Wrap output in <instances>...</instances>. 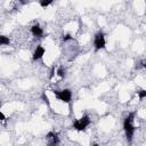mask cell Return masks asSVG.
<instances>
[{
  "instance_id": "cell-15",
  "label": "cell",
  "mask_w": 146,
  "mask_h": 146,
  "mask_svg": "<svg viewBox=\"0 0 146 146\" xmlns=\"http://www.w3.org/2000/svg\"><path fill=\"white\" fill-rule=\"evenodd\" d=\"M92 146H98V145H97V144H95V145H92Z\"/></svg>"
},
{
  "instance_id": "cell-6",
  "label": "cell",
  "mask_w": 146,
  "mask_h": 146,
  "mask_svg": "<svg viewBox=\"0 0 146 146\" xmlns=\"http://www.w3.org/2000/svg\"><path fill=\"white\" fill-rule=\"evenodd\" d=\"M31 33L33 34V36L35 38H41L43 34V30L39 24H34L31 26Z\"/></svg>"
},
{
  "instance_id": "cell-10",
  "label": "cell",
  "mask_w": 146,
  "mask_h": 146,
  "mask_svg": "<svg viewBox=\"0 0 146 146\" xmlns=\"http://www.w3.org/2000/svg\"><path fill=\"white\" fill-rule=\"evenodd\" d=\"M56 74L59 76V78H64L65 76V70L63 67H59L57 71H56Z\"/></svg>"
},
{
  "instance_id": "cell-12",
  "label": "cell",
  "mask_w": 146,
  "mask_h": 146,
  "mask_svg": "<svg viewBox=\"0 0 146 146\" xmlns=\"http://www.w3.org/2000/svg\"><path fill=\"white\" fill-rule=\"evenodd\" d=\"M42 99H43V102H44L47 105L50 104V103H49V98H48V96H47L46 94H42Z\"/></svg>"
},
{
  "instance_id": "cell-1",
  "label": "cell",
  "mask_w": 146,
  "mask_h": 146,
  "mask_svg": "<svg viewBox=\"0 0 146 146\" xmlns=\"http://www.w3.org/2000/svg\"><path fill=\"white\" fill-rule=\"evenodd\" d=\"M133 117H135V113H129L127 115V117L123 121V130L125 133V137L128 139V141L132 140L133 133H135V125H133Z\"/></svg>"
},
{
  "instance_id": "cell-4",
  "label": "cell",
  "mask_w": 146,
  "mask_h": 146,
  "mask_svg": "<svg viewBox=\"0 0 146 146\" xmlns=\"http://www.w3.org/2000/svg\"><path fill=\"white\" fill-rule=\"evenodd\" d=\"M94 47L95 50H100V49H105L106 47V40H105V34L103 32H97L94 36Z\"/></svg>"
},
{
  "instance_id": "cell-9",
  "label": "cell",
  "mask_w": 146,
  "mask_h": 146,
  "mask_svg": "<svg viewBox=\"0 0 146 146\" xmlns=\"http://www.w3.org/2000/svg\"><path fill=\"white\" fill-rule=\"evenodd\" d=\"M138 98L141 100V99H144V98H146V89H141V90H139L138 92Z\"/></svg>"
},
{
  "instance_id": "cell-3",
  "label": "cell",
  "mask_w": 146,
  "mask_h": 146,
  "mask_svg": "<svg viewBox=\"0 0 146 146\" xmlns=\"http://www.w3.org/2000/svg\"><path fill=\"white\" fill-rule=\"evenodd\" d=\"M54 94L56 98L65 104H68L72 100V91L70 89H63V90H54Z\"/></svg>"
},
{
  "instance_id": "cell-8",
  "label": "cell",
  "mask_w": 146,
  "mask_h": 146,
  "mask_svg": "<svg viewBox=\"0 0 146 146\" xmlns=\"http://www.w3.org/2000/svg\"><path fill=\"white\" fill-rule=\"evenodd\" d=\"M52 3V1L51 0H41L40 2H39V5L42 7V8H47L49 5H51Z\"/></svg>"
},
{
  "instance_id": "cell-11",
  "label": "cell",
  "mask_w": 146,
  "mask_h": 146,
  "mask_svg": "<svg viewBox=\"0 0 146 146\" xmlns=\"http://www.w3.org/2000/svg\"><path fill=\"white\" fill-rule=\"evenodd\" d=\"M73 38H72V35L71 34H65V35H63V41H68V40H72Z\"/></svg>"
},
{
  "instance_id": "cell-2",
  "label": "cell",
  "mask_w": 146,
  "mask_h": 146,
  "mask_svg": "<svg viewBox=\"0 0 146 146\" xmlns=\"http://www.w3.org/2000/svg\"><path fill=\"white\" fill-rule=\"evenodd\" d=\"M90 117L88 115H83L80 119H78L76 121H74L73 123V129H75L76 131H84L88 125L90 124Z\"/></svg>"
},
{
  "instance_id": "cell-7",
  "label": "cell",
  "mask_w": 146,
  "mask_h": 146,
  "mask_svg": "<svg viewBox=\"0 0 146 146\" xmlns=\"http://www.w3.org/2000/svg\"><path fill=\"white\" fill-rule=\"evenodd\" d=\"M9 42H10V40L8 36H6V35L0 36V44L1 46H7V44H9Z\"/></svg>"
},
{
  "instance_id": "cell-5",
  "label": "cell",
  "mask_w": 146,
  "mask_h": 146,
  "mask_svg": "<svg viewBox=\"0 0 146 146\" xmlns=\"http://www.w3.org/2000/svg\"><path fill=\"white\" fill-rule=\"evenodd\" d=\"M44 52H46V49L42 47V46H36V48L34 49V51H33V54H32V59L33 60H39V59H41L42 57H43V55H44Z\"/></svg>"
},
{
  "instance_id": "cell-14",
  "label": "cell",
  "mask_w": 146,
  "mask_h": 146,
  "mask_svg": "<svg viewBox=\"0 0 146 146\" xmlns=\"http://www.w3.org/2000/svg\"><path fill=\"white\" fill-rule=\"evenodd\" d=\"M143 67H144V68H145V70H146V60H145V62H144V63H143Z\"/></svg>"
},
{
  "instance_id": "cell-13",
  "label": "cell",
  "mask_w": 146,
  "mask_h": 146,
  "mask_svg": "<svg viewBox=\"0 0 146 146\" xmlns=\"http://www.w3.org/2000/svg\"><path fill=\"white\" fill-rule=\"evenodd\" d=\"M0 117H1V120H2V121H3V120H6V116H5V114H3L2 112L0 113Z\"/></svg>"
}]
</instances>
